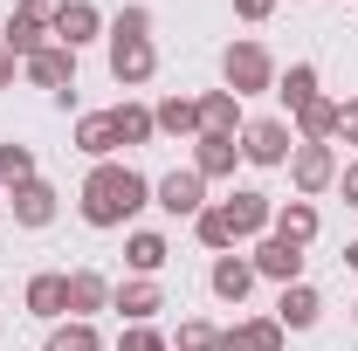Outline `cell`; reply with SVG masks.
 <instances>
[{
    "label": "cell",
    "instance_id": "cell-34",
    "mask_svg": "<svg viewBox=\"0 0 358 351\" xmlns=\"http://www.w3.org/2000/svg\"><path fill=\"white\" fill-rule=\"evenodd\" d=\"M62 7H69V0H21L14 14H28L35 28H48V35H55V14H62Z\"/></svg>",
    "mask_w": 358,
    "mask_h": 351
},
{
    "label": "cell",
    "instance_id": "cell-19",
    "mask_svg": "<svg viewBox=\"0 0 358 351\" xmlns=\"http://www.w3.org/2000/svg\"><path fill=\"white\" fill-rule=\"evenodd\" d=\"M338 110H345V103L310 96V103L296 110V145H331V138H338Z\"/></svg>",
    "mask_w": 358,
    "mask_h": 351
},
{
    "label": "cell",
    "instance_id": "cell-32",
    "mask_svg": "<svg viewBox=\"0 0 358 351\" xmlns=\"http://www.w3.org/2000/svg\"><path fill=\"white\" fill-rule=\"evenodd\" d=\"M117 351H173V345H166V331H159V324H124Z\"/></svg>",
    "mask_w": 358,
    "mask_h": 351
},
{
    "label": "cell",
    "instance_id": "cell-39",
    "mask_svg": "<svg viewBox=\"0 0 358 351\" xmlns=\"http://www.w3.org/2000/svg\"><path fill=\"white\" fill-rule=\"evenodd\" d=\"M345 262H352V268H358V241H352V248H345Z\"/></svg>",
    "mask_w": 358,
    "mask_h": 351
},
{
    "label": "cell",
    "instance_id": "cell-12",
    "mask_svg": "<svg viewBox=\"0 0 358 351\" xmlns=\"http://www.w3.org/2000/svg\"><path fill=\"white\" fill-rule=\"evenodd\" d=\"M234 166H241V138H214V131L193 138V173L200 179H234Z\"/></svg>",
    "mask_w": 358,
    "mask_h": 351
},
{
    "label": "cell",
    "instance_id": "cell-15",
    "mask_svg": "<svg viewBox=\"0 0 358 351\" xmlns=\"http://www.w3.org/2000/svg\"><path fill=\"white\" fill-rule=\"evenodd\" d=\"M96 35H103V14H96L90 0H69V7L55 14V42L62 48H90Z\"/></svg>",
    "mask_w": 358,
    "mask_h": 351
},
{
    "label": "cell",
    "instance_id": "cell-21",
    "mask_svg": "<svg viewBox=\"0 0 358 351\" xmlns=\"http://www.w3.org/2000/svg\"><path fill=\"white\" fill-rule=\"evenodd\" d=\"M7 207H14L21 227H48V220H55V186H48V179H28V186H14Z\"/></svg>",
    "mask_w": 358,
    "mask_h": 351
},
{
    "label": "cell",
    "instance_id": "cell-26",
    "mask_svg": "<svg viewBox=\"0 0 358 351\" xmlns=\"http://www.w3.org/2000/svg\"><path fill=\"white\" fill-rule=\"evenodd\" d=\"M166 255H173V248H166V234H152V227H138L131 241H124V262H131L138 275H159V268H166Z\"/></svg>",
    "mask_w": 358,
    "mask_h": 351
},
{
    "label": "cell",
    "instance_id": "cell-2",
    "mask_svg": "<svg viewBox=\"0 0 358 351\" xmlns=\"http://www.w3.org/2000/svg\"><path fill=\"white\" fill-rule=\"evenodd\" d=\"M221 83L234 96H262V89H275V55L262 42H227L221 48Z\"/></svg>",
    "mask_w": 358,
    "mask_h": 351
},
{
    "label": "cell",
    "instance_id": "cell-9",
    "mask_svg": "<svg viewBox=\"0 0 358 351\" xmlns=\"http://www.w3.org/2000/svg\"><path fill=\"white\" fill-rule=\"evenodd\" d=\"M248 262H255V275L282 282V289H289V282H303V248H296V241H282V234H262Z\"/></svg>",
    "mask_w": 358,
    "mask_h": 351
},
{
    "label": "cell",
    "instance_id": "cell-11",
    "mask_svg": "<svg viewBox=\"0 0 358 351\" xmlns=\"http://www.w3.org/2000/svg\"><path fill=\"white\" fill-rule=\"evenodd\" d=\"M221 207H227V220H234V234H241V241L268 234V220H275V200H268V193H255V186H234Z\"/></svg>",
    "mask_w": 358,
    "mask_h": 351
},
{
    "label": "cell",
    "instance_id": "cell-25",
    "mask_svg": "<svg viewBox=\"0 0 358 351\" xmlns=\"http://www.w3.org/2000/svg\"><path fill=\"white\" fill-rule=\"evenodd\" d=\"M110 124H117V145H152V138H159L152 110H145V103H131V96H124V103H110Z\"/></svg>",
    "mask_w": 358,
    "mask_h": 351
},
{
    "label": "cell",
    "instance_id": "cell-28",
    "mask_svg": "<svg viewBox=\"0 0 358 351\" xmlns=\"http://www.w3.org/2000/svg\"><path fill=\"white\" fill-rule=\"evenodd\" d=\"M28 179H42L35 173V152H28L21 138H0V186L14 193V186H28Z\"/></svg>",
    "mask_w": 358,
    "mask_h": 351
},
{
    "label": "cell",
    "instance_id": "cell-22",
    "mask_svg": "<svg viewBox=\"0 0 358 351\" xmlns=\"http://www.w3.org/2000/svg\"><path fill=\"white\" fill-rule=\"evenodd\" d=\"M152 124L166 138H200V96H166V103H152Z\"/></svg>",
    "mask_w": 358,
    "mask_h": 351
},
{
    "label": "cell",
    "instance_id": "cell-35",
    "mask_svg": "<svg viewBox=\"0 0 358 351\" xmlns=\"http://www.w3.org/2000/svg\"><path fill=\"white\" fill-rule=\"evenodd\" d=\"M338 138H345V145H358V96L338 110Z\"/></svg>",
    "mask_w": 358,
    "mask_h": 351
},
{
    "label": "cell",
    "instance_id": "cell-5",
    "mask_svg": "<svg viewBox=\"0 0 358 351\" xmlns=\"http://www.w3.org/2000/svg\"><path fill=\"white\" fill-rule=\"evenodd\" d=\"M152 207H159V214H173V220H193L200 207H207V179L193 173V166H186V173L152 179Z\"/></svg>",
    "mask_w": 358,
    "mask_h": 351
},
{
    "label": "cell",
    "instance_id": "cell-14",
    "mask_svg": "<svg viewBox=\"0 0 358 351\" xmlns=\"http://www.w3.org/2000/svg\"><path fill=\"white\" fill-rule=\"evenodd\" d=\"M282 324L275 317H248V324H234V331H221V345L214 351H282Z\"/></svg>",
    "mask_w": 358,
    "mask_h": 351
},
{
    "label": "cell",
    "instance_id": "cell-20",
    "mask_svg": "<svg viewBox=\"0 0 358 351\" xmlns=\"http://www.w3.org/2000/svg\"><path fill=\"white\" fill-rule=\"evenodd\" d=\"M76 152L96 159V166L117 152V124H110V110H83V117H76Z\"/></svg>",
    "mask_w": 358,
    "mask_h": 351
},
{
    "label": "cell",
    "instance_id": "cell-24",
    "mask_svg": "<svg viewBox=\"0 0 358 351\" xmlns=\"http://www.w3.org/2000/svg\"><path fill=\"white\" fill-rule=\"evenodd\" d=\"M96 310H110V282H103V275H96V268H76V275H69V317H96Z\"/></svg>",
    "mask_w": 358,
    "mask_h": 351
},
{
    "label": "cell",
    "instance_id": "cell-4",
    "mask_svg": "<svg viewBox=\"0 0 358 351\" xmlns=\"http://www.w3.org/2000/svg\"><path fill=\"white\" fill-rule=\"evenodd\" d=\"M289 186H296V200L331 193V186H338V152H331V145H296V152H289Z\"/></svg>",
    "mask_w": 358,
    "mask_h": 351
},
{
    "label": "cell",
    "instance_id": "cell-23",
    "mask_svg": "<svg viewBox=\"0 0 358 351\" xmlns=\"http://www.w3.org/2000/svg\"><path fill=\"white\" fill-rule=\"evenodd\" d=\"M193 234H200V248H214V255H234V241H241V234H234V220H227V207H221V200H207V207L193 214Z\"/></svg>",
    "mask_w": 358,
    "mask_h": 351
},
{
    "label": "cell",
    "instance_id": "cell-13",
    "mask_svg": "<svg viewBox=\"0 0 358 351\" xmlns=\"http://www.w3.org/2000/svg\"><path fill=\"white\" fill-rule=\"evenodd\" d=\"M207 289H214L221 303H241V296L255 289V262H248V255H214V268H207Z\"/></svg>",
    "mask_w": 358,
    "mask_h": 351
},
{
    "label": "cell",
    "instance_id": "cell-27",
    "mask_svg": "<svg viewBox=\"0 0 358 351\" xmlns=\"http://www.w3.org/2000/svg\"><path fill=\"white\" fill-rule=\"evenodd\" d=\"M42 351H103V338H96V324H83V317H62V324H48Z\"/></svg>",
    "mask_w": 358,
    "mask_h": 351
},
{
    "label": "cell",
    "instance_id": "cell-37",
    "mask_svg": "<svg viewBox=\"0 0 358 351\" xmlns=\"http://www.w3.org/2000/svg\"><path fill=\"white\" fill-rule=\"evenodd\" d=\"M234 14H241V21H268V14H275V0H234Z\"/></svg>",
    "mask_w": 358,
    "mask_h": 351
},
{
    "label": "cell",
    "instance_id": "cell-3",
    "mask_svg": "<svg viewBox=\"0 0 358 351\" xmlns=\"http://www.w3.org/2000/svg\"><path fill=\"white\" fill-rule=\"evenodd\" d=\"M289 152H296L289 117H255V124H241V159H248V166H289Z\"/></svg>",
    "mask_w": 358,
    "mask_h": 351
},
{
    "label": "cell",
    "instance_id": "cell-10",
    "mask_svg": "<svg viewBox=\"0 0 358 351\" xmlns=\"http://www.w3.org/2000/svg\"><path fill=\"white\" fill-rule=\"evenodd\" d=\"M21 303H28V317H42V324H62V317H69V275H62V268H42V275H28Z\"/></svg>",
    "mask_w": 358,
    "mask_h": 351
},
{
    "label": "cell",
    "instance_id": "cell-30",
    "mask_svg": "<svg viewBox=\"0 0 358 351\" xmlns=\"http://www.w3.org/2000/svg\"><path fill=\"white\" fill-rule=\"evenodd\" d=\"M42 42H48V28H35L28 14H7V28H0V48H14V55L28 62V55H35Z\"/></svg>",
    "mask_w": 358,
    "mask_h": 351
},
{
    "label": "cell",
    "instance_id": "cell-6",
    "mask_svg": "<svg viewBox=\"0 0 358 351\" xmlns=\"http://www.w3.org/2000/svg\"><path fill=\"white\" fill-rule=\"evenodd\" d=\"M110 76L124 89L152 83L159 76V48H152V35H110Z\"/></svg>",
    "mask_w": 358,
    "mask_h": 351
},
{
    "label": "cell",
    "instance_id": "cell-33",
    "mask_svg": "<svg viewBox=\"0 0 358 351\" xmlns=\"http://www.w3.org/2000/svg\"><path fill=\"white\" fill-rule=\"evenodd\" d=\"M110 35H152V7H117Z\"/></svg>",
    "mask_w": 358,
    "mask_h": 351
},
{
    "label": "cell",
    "instance_id": "cell-8",
    "mask_svg": "<svg viewBox=\"0 0 358 351\" xmlns=\"http://www.w3.org/2000/svg\"><path fill=\"white\" fill-rule=\"evenodd\" d=\"M110 310H117L124 324H152V317L166 310V289H159V275H131V282H110Z\"/></svg>",
    "mask_w": 358,
    "mask_h": 351
},
{
    "label": "cell",
    "instance_id": "cell-7",
    "mask_svg": "<svg viewBox=\"0 0 358 351\" xmlns=\"http://www.w3.org/2000/svg\"><path fill=\"white\" fill-rule=\"evenodd\" d=\"M21 69H28V83H35V89H55V96H69V89H76V48L42 42L28 62H21Z\"/></svg>",
    "mask_w": 358,
    "mask_h": 351
},
{
    "label": "cell",
    "instance_id": "cell-16",
    "mask_svg": "<svg viewBox=\"0 0 358 351\" xmlns=\"http://www.w3.org/2000/svg\"><path fill=\"white\" fill-rule=\"evenodd\" d=\"M317 317H324V296H317L310 282H289V289L275 296V324H282V331H310Z\"/></svg>",
    "mask_w": 358,
    "mask_h": 351
},
{
    "label": "cell",
    "instance_id": "cell-31",
    "mask_svg": "<svg viewBox=\"0 0 358 351\" xmlns=\"http://www.w3.org/2000/svg\"><path fill=\"white\" fill-rule=\"evenodd\" d=\"M214 345H221V331H214L207 317H186L179 338H173V351H214Z\"/></svg>",
    "mask_w": 358,
    "mask_h": 351
},
{
    "label": "cell",
    "instance_id": "cell-1",
    "mask_svg": "<svg viewBox=\"0 0 358 351\" xmlns=\"http://www.w3.org/2000/svg\"><path fill=\"white\" fill-rule=\"evenodd\" d=\"M138 207H152V179L138 166H117V159L90 166V179H83V220L90 227H124Z\"/></svg>",
    "mask_w": 358,
    "mask_h": 351
},
{
    "label": "cell",
    "instance_id": "cell-29",
    "mask_svg": "<svg viewBox=\"0 0 358 351\" xmlns=\"http://www.w3.org/2000/svg\"><path fill=\"white\" fill-rule=\"evenodd\" d=\"M275 96H282L289 110H303V103L317 96V69H310V62H289V69L275 76Z\"/></svg>",
    "mask_w": 358,
    "mask_h": 351
},
{
    "label": "cell",
    "instance_id": "cell-38",
    "mask_svg": "<svg viewBox=\"0 0 358 351\" xmlns=\"http://www.w3.org/2000/svg\"><path fill=\"white\" fill-rule=\"evenodd\" d=\"M14 62H21V55H14V48H0V89L14 83Z\"/></svg>",
    "mask_w": 358,
    "mask_h": 351
},
{
    "label": "cell",
    "instance_id": "cell-40",
    "mask_svg": "<svg viewBox=\"0 0 358 351\" xmlns=\"http://www.w3.org/2000/svg\"><path fill=\"white\" fill-rule=\"evenodd\" d=\"M352 310H358V303H352Z\"/></svg>",
    "mask_w": 358,
    "mask_h": 351
},
{
    "label": "cell",
    "instance_id": "cell-17",
    "mask_svg": "<svg viewBox=\"0 0 358 351\" xmlns=\"http://www.w3.org/2000/svg\"><path fill=\"white\" fill-rule=\"evenodd\" d=\"M200 131L241 138V96H234V89H207V96H200Z\"/></svg>",
    "mask_w": 358,
    "mask_h": 351
},
{
    "label": "cell",
    "instance_id": "cell-18",
    "mask_svg": "<svg viewBox=\"0 0 358 351\" xmlns=\"http://www.w3.org/2000/svg\"><path fill=\"white\" fill-rule=\"evenodd\" d=\"M268 234H282V241L310 248V241H317V207H310V200H275V220H268Z\"/></svg>",
    "mask_w": 358,
    "mask_h": 351
},
{
    "label": "cell",
    "instance_id": "cell-36",
    "mask_svg": "<svg viewBox=\"0 0 358 351\" xmlns=\"http://www.w3.org/2000/svg\"><path fill=\"white\" fill-rule=\"evenodd\" d=\"M338 193H345V207H358V159H352V166H338Z\"/></svg>",
    "mask_w": 358,
    "mask_h": 351
}]
</instances>
